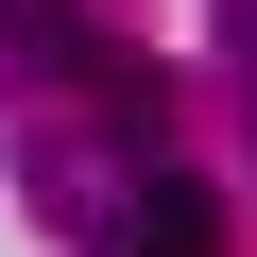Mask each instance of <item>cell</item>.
Instances as JSON below:
<instances>
[{
	"mask_svg": "<svg viewBox=\"0 0 257 257\" xmlns=\"http://www.w3.org/2000/svg\"><path fill=\"white\" fill-rule=\"evenodd\" d=\"M240 103H257V0H240Z\"/></svg>",
	"mask_w": 257,
	"mask_h": 257,
	"instance_id": "3957f363",
	"label": "cell"
},
{
	"mask_svg": "<svg viewBox=\"0 0 257 257\" xmlns=\"http://www.w3.org/2000/svg\"><path fill=\"white\" fill-rule=\"evenodd\" d=\"M120 257H223L206 172H138V206H120Z\"/></svg>",
	"mask_w": 257,
	"mask_h": 257,
	"instance_id": "7a4b0ae2",
	"label": "cell"
},
{
	"mask_svg": "<svg viewBox=\"0 0 257 257\" xmlns=\"http://www.w3.org/2000/svg\"><path fill=\"white\" fill-rule=\"evenodd\" d=\"M0 69L18 86H86L103 120H155V86H138V52H120L86 0H0Z\"/></svg>",
	"mask_w": 257,
	"mask_h": 257,
	"instance_id": "6da1fadb",
	"label": "cell"
}]
</instances>
